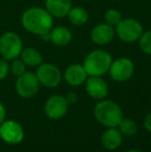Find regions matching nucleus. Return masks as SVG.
Segmentation results:
<instances>
[{"label": "nucleus", "instance_id": "f257e3e1", "mask_svg": "<svg viewBox=\"0 0 151 152\" xmlns=\"http://www.w3.org/2000/svg\"><path fill=\"white\" fill-rule=\"evenodd\" d=\"M23 28L29 33L42 35L53 28V16L44 7L33 6L23 12L21 17Z\"/></svg>", "mask_w": 151, "mask_h": 152}, {"label": "nucleus", "instance_id": "f03ea898", "mask_svg": "<svg viewBox=\"0 0 151 152\" xmlns=\"http://www.w3.org/2000/svg\"><path fill=\"white\" fill-rule=\"evenodd\" d=\"M94 117L99 124L106 127H117L123 118V113L117 102L101 99L94 107Z\"/></svg>", "mask_w": 151, "mask_h": 152}, {"label": "nucleus", "instance_id": "7ed1b4c3", "mask_svg": "<svg viewBox=\"0 0 151 152\" xmlns=\"http://www.w3.org/2000/svg\"><path fill=\"white\" fill-rule=\"evenodd\" d=\"M112 61H113L112 56L107 51L93 50L86 55L83 62V66L88 77H103L104 75L109 72Z\"/></svg>", "mask_w": 151, "mask_h": 152}, {"label": "nucleus", "instance_id": "20e7f679", "mask_svg": "<svg viewBox=\"0 0 151 152\" xmlns=\"http://www.w3.org/2000/svg\"><path fill=\"white\" fill-rule=\"evenodd\" d=\"M23 49L22 38L16 32L7 31L0 36V55L4 60L12 61L19 58Z\"/></svg>", "mask_w": 151, "mask_h": 152}, {"label": "nucleus", "instance_id": "39448f33", "mask_svg": "<svg viewBox=\"0 0 151 152\" xmlns=\"http://www.w3.org/2000/svg\"><path fill=\"white\" fill-rule=\"evenodd\" d=\"M143 32L142 24L133 18L122 19L115 26V33L119 37V39L129 44L139 40Z\"/></svg>", "mask_w": 151, "mask_h": 152}, {"label": "nucleus", "instance_id": "423d86ee", "mask_svg": "<svg viewBox=\"0 0 151 152\" xmlns=\"http://www.w3.org/2000/svg\"><path fill=\"white\" fill-rule=\"evenodd\" d=\"M36 75L39 84L47 88H54L61 83L63 75L61 74L60 69L56 65L52 63L42 62L37 66Z\"/></svg>", "mask_w": 151, "mask_h": 152}, {"label": "nucleus", "instance_id": "0eeeda50", "mask_svg": "<svg viewBox=\"0 0 151 152\" xmlns=\"http://www.w3.org/2000/svg\"><path fill=\"white\" fill-rule=\"evenodd\" d=\"M39 81L35 72H25L17 79L16 91L21 97L31 98L39 90Z\"/></svg>", "mask_w": 151, "mask_h": 152}, {"label": "nucleus", "instance_id": "6e6552de", "mask_svg": "<svg viewBox=\"0 0 151 152\" xmlns=\"http://www.w3.org/2000/svg\"><path fill=\"white\" fill-rule=\"evenodd\" d=\"M135 72V64L129 58L120 57L113 60L109 69V74L115 82H125L133 77Z\"/></svg>", "mask_w": 151, "mask_h": 152}, {"label": "nucleus", "instance_id": "1a4fd4ad", "mask_svg": "<svg viewBox=\"0 0 151 152\" xmlns=\"http://www.w3.org/2000/svg\"><path fill=\"white\" fill-rule=\"evenodd\" d=\"M24 129L15 120H4L0 124V138L7 144H19L24 140Z\"/></svg>", "mask_w": 151, "mask_h": 152}, {"label": "nucleus", "instance_id": "9d476101", "mask_svg": "<svg viewBox=\"0 0 151 152\" xmlns=\"http://www.w3.org/2000/svg\"><path fill=\"white\" fill-rule=\"evenodd\" d=\"M69 102L65 96L53 95L47 99L44 104V113L52 120H57L66 115L69 111Z\"/></svg>", "mask_w": 151, "mask_h": 152}, {"label": "nucleus", "instance_id": "9b49d317", "mask_svg": "<svg viewBox=\"0 0 151 152\" xmlns=\"http://www.w3.org/2000/svg\"><path fill=\"white\" fill-rule=\"evenodd\" d=\"M85 90L91 98L101 100L109 93L108 83L101 77L89 76L85 81Z\"/></svg>", "mask_w": 151, "mask_h": 152}, {"label": "nucleus", "instance_id": "f8f14e48", "mask_svg": "<svg viewBox=\"0 0 151 152\" xmlns=\"http://www.w3.org/2000/svg\"><path fill=\"white\" fill-rule=\"evenodd\" d=\"M115 35V27L109 25L108 23H99L93 27L90 32L91 40L98 46H106L110 44Z\"/></svg>", "mask_w": 151, "mask_h": 152}, {"label": "nucleus", "instance_id": "ddd939ff", "mask_svg": "<svg viewBox=\"0 0 151 152\" xmlns=\"http://www.w3.org/2000/svg\"><path fill=\"white\" fill-rule=\"evenodd\" d=\"M63 78L69 85L76 87L84 84L86 79L88 78V75H87L83 64L75 63L67 66L66 69L63 72Z\"/></svg>", "mask_w": 151, "mask_h": 152}, {"label": "nucleus", "instance_id": "4468645a", "mask_svg": "<svg viewBox=\"0 0 151 152\" xmlns=\"http://www.w3.org/2000/svg\"><path fill=\"white\" fill-rule=\"evenodd\" d=\"M71 0H46L44 8L53 16V18L66 17L71 8Z\"/></svg>", "mask_w": 151, "mask_h": 152}, {"label": "nucleus", "instance_id": "2eb2a0df", "mask_svg": "<svg viewBox=\"0 0 151 152\" xmlns=\"http://www.w3.org/2000/svg\"><path fill=\"white\" fill-rule=\"evenodd\" d=\"M101 144L108 150H116L122 143V134L117 127H108L101 134Z\"/></svg>", "mask_w": 151, "mask_h": 152}, {"label": "nucleus", "instance_id": "dca6fc26", "mask_svg": "<svg viewBox=\"0 0 151 152\" xmlns=\"http://www.w3.org/2000/svg\"><path fill=\"white\" fill-rule=\"evenodd\" d=\"M49 33H50V42L57 47L67 46L71 44L73 39L71 31L64 26L53 27Z\"/></svg>", "mask_w": 151, "mask_h": 152}, {"label": "nucleus", "instance_id": "f3484780", "mask_svg": "<svg viewBox=\"0 0 151 152\" xmlns=\"http://www.w3.org/2000/svg\"><path fill=\"white\" fill-rule=\"evenodd\" d=\"M66 17L73 25H75V26H83V25L88 22L89 14L82 6H74V7L71 6Z\"/></svg>", "mask_w": 151, "mask_h": 152}, {"label": "nucleus", "instance_id": "a211bd4d", "mask_svg": "<svg viewBox=\"0 0 151 152\" xmlns=\"http://www.w3.org/2000/svg\"><path fill=\"white\" fill-rule=\"evenodd\" d=\"M20 57L27 66H31V67H35L42 63V56L39 51L31 47L23 49Z\"/></svg>", "mask_w": 151, "mask_h": 152}, {"label": "nucleus", "instance_id": "6ab92c4d", "mask_svg": "<svg viewBox=\"0 0 151 152\" xmlns=\"http://www.w3.org/2000/svg\"><path fill=\"white\" fill-rule=\"evenodd\" d=\"M118 129L123 136L126 137H133V134H137L138 132V126L136 122L131 118H122L120 123L118 124Z\"/></svg>", "mask_w": 151, "mask_h": 152}, {"label": "nucleus", "instance_id": "aec40b11", "mask_svg": "<svg viewBox=\"0 0 151 152\" xmlns=\"http://www.w3.org/2000/svg\"><path fill=\"white\" fill-rule=\"evenodd\" d=\"M139 47L143 53L151 55V30L143 32L139 38Z\"/></svg>", "mask_w": 151, "mask_h": 152}, {"label": "nucleus", "instance_id": "412c9836", "mask_svg": "<svg viewBox=\"0 0 151 152\" xmlns=\"http://www.w3.org/2000/svg\"><path fill=\"white\" fill-rule=\"evenodd\" d=\"M105 20L106 23L115 27L122 20V15H121V12L119 10H115V8H110L105 12Z\"/></svg>", "mask_w": 151, "mask_h": 152}, {"label": "nucleus", "instance_id": "4be33fe9", "mask_svg": "<svg viewBox=\"0 0 151 152\" xmlns=\"http://www.w3.org/2000/svg\"><path fill=\"white\" fill-rule=\"evenodd\" d=\"M26 64L23 62L22 59H19V58H16L14 60H12V63L9 65V72H12L14 76H16L18 78L19 76L23 75L26 70Z\"/></svg>", "mask_w": 151, "mask_h": 152}, {"label": "nucleus", "instance_id": "5701e85b", "mask_svg": "<svg viewBox=\"0 0 151 152\" xmlns=\"http://www.w3.org/2000/svg\"><path fill=\"white\" fill-rule=\"evenodd\" d=\"M9 74V64L4 59H0V81L4 80Z\"/></svg>", "mask_w": 151, "mask_h": 152}, {"label": "nucleus", "instance_id": "b1692460", "mask_svg": "<svg viewBox=\"0 0 151 152\" xmlns=\"http://www.w3.org/2000/svg\"><path fill=\"white\" fill-rule=\"evenodd\" d=\"M65 99L67 100L69 104H73L77 102L78 96H77V94L75 93V92H69V93H67L66 95H65Z\"/></svg>", "mask_w": 151, "mask_h": 152}, {"label": "nucleus", "instance_id": "393cba45", "mask_svg": "<svg viewBox=\"0 0 151 152\" xmlns=\"http://www.w3.org/2000/svg\"><path fill=\"white\" fill-rule=\"evenodd\" d=\"M144 126L148 132H151V113H149L144 119Z\"/></svg>", "mask_w": 151, "mask_h": 152}, {"label": "nucleus", "instance_id": "a878e982", "mask_svg": "<svg viewBox=\"0 0 151 152\" xmlns=\"http://www.w3.org/2000/svg\"><path fill=\"white\" fill-rule=\"evenodd\" d=\"M5 116H6V112H5V108H4L3 104L0 102V124L5 120Z\"/></svg>", "mask_w": 151, "mask_h": 152}, {"label": "nucleus", "instance_id": "bb28decb", "mask_svg": "<svg viewBox=\"0 0 151 152\" xmlns=\"http://www.w3.org/2000/svg\"><path fill=\"white\" fill-rule=\"evenodd\" d=\"M125 152H141L140 150H138V149H131V150H127Z\"/></svg>", "mask_w": 151, "mask_h": 152}]
</instances>
